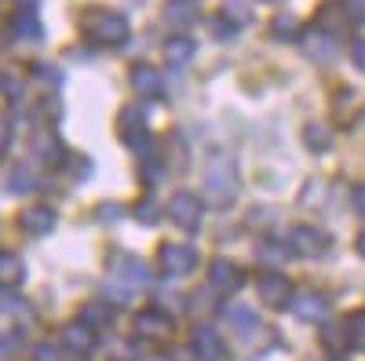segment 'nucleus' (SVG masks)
I'll use <instances>...</instances> for the list:
<instances>
[{"label":"nucleus","mask_w":365,"mask_h":361,"mask_svg":"<svg viewBox=\"0 0 365 361\" xmlns=\"http://www.w3.org/2000/svg\"><path fill=\"white\" fill-rule=\"evenodd\" d=\"M81 37H84L88 44H96V48H117V44L128 41V19L117 15V11L91 8V11H84V19H81Z\"/></svg>","instance_id":"obj_1"},{"label":"nucleus","mask_w":365,"mask_h":361,"mask_svg":"<svg viewBox=\"0 0 365 361\" xmlns=\"http://www.w3.org/2000/svg\"><path fill=\"white\" fill-rule=\"evenodd\" d=\"M205 190L212 204H230L241 190V179L230 157H212V164L205 168Z\"/></svg>","instance_id":"obj_2"},{"label":"nucleus","mask_w":365,"mask_h":361,"mask_svg":"<svg viewBox=\"0 0 365 361\" xmlns=\"http://www.w3.org/2000/svg\"><path fill=\"white\" fill-rule=\"evenodd\" d=\"M168 219L182 230H194L201 223V197L190 194V190H179L172 201H168Z\"/></svg>","instance_id":"obj_3"},{"label":"nucleus","mask_w":365,"mask_h":361,"mask_svg":"<svg viewBox=\"0 0 365 361\" xmlns=\"http://www.w3.org/2000/svg\"><path fill=\"white\" fill-rule=\"evenodd\" d=\"M190 354L197 361H227V347H223L220 333L208 328V325H197L190 333Z\"/></svg>","instance_id":"obj_4"},{"label":"nucleus","mask_w":365,"mask_h":361,"mask_svg":"<svg viewBox=\"0 0 365 361\" xmlns=\"http://www.w3.org/2000/svg\"><path fill=\"white\" fill-rule=\"evenodd\" d=\"M197 266V252L187 245H161V274L165 278H187Z\"/></svg>","instance_id":"obj_5"},{"label":"nucleus","mask_w":365,"mask_h":361,"mask_svg":"<svg viewBox=\"0 0 365 361\" xmlns=\"http://www.w3.org/2000/svg\"><path fill=\"white\" fill-rule=\"evenodd\" d=\"M256 292L263 299V307H289L292 303V285L289 278H282L278 270H270V274H263L256 281Z\"/></svg>","instance_id":"obj_6"},{"label":"nucleus","mask_w":365,"mask_h":361,"mask_svg":"<svg viewBox=\"0 0 365 361\" xmlns=\"http://www.w3.org/2000/svg\"><path fill=\"white\" fill-rule=\"evenodd\" d=\"M132 325H135V336H143V340H161V336L172 333V318H168L161 307H146V310H139Z\"/></svg>","instance_id":"obj_7"},{"label":"nucleus","mask_w":365,"mask_h":361,"mask_svg":"<svg viewBox=\"0 0 365 361\" xmlns=\"http://www.w3.org/2000/svg\"><path fill=\"white\" fill-rule=\"evenodd\" d=\"M110 270H113L117 281H128V285H146L150 281V266L135 256H125V252H117L110 259Z\"/></svg>","instance_id":"obj_8"},{"label":"nucleus","mask_w":365,"mask_h":361,"mask_svg":"<svg viewBox=\"0 0 365 361\" xmlns=\"http://www.w3.org/2000/svg\"><path fill=\"white\" fill-rule=\"evenodd\" d=\"M241 285H245V278H241V270L230 259H216V263H212V288H216L220 295H230Z\"/></svg>","instance_id":"obj_9"},{"label":"nucleus","mask_w":365,"mask_h":361,"mask_svg":"<svg viewBox=\"0 0 365 361\" xmlns=\"http://www.w3.org/2000/svg\"><path fill=\"white\" fill-rule=\"evenodd\" d=\"M292 248H296V252L322 256V252L329 248V234H322L318 226H296V230H292Z\"/></svg>","instance_id":"obj_10"},{"label":"nucleus","mask_w":365,"mask_h":361,"mask_svg":"<svg viewBox=\"0 0 365 361\" xmlns=\"http://www.w3.org/2000/svg\"><path fill=\"white\" fill-rule=\"evenodd\" d=\"M296 318L299 321H325L329 318V295L322 292H307L296 299Z\"/></svg>","instance_id":"obj_11"},{"label":"nucleus","mask_w":365,"mask_h":361,"mask_svg":"<svg viewBox=\"0 0 365 361\" xmlns=\"http://www.w3.org/2000/svg\"><path fill=\"white\" fill-rule=\"evenodd\" d=\"M19 226H22L26 234L41 237V234H48V230L55 226V212H51V208H44V204H37V208H26V212L19 216Z\"/></svg>","instance_id":"obj_12"},{"label":"nucleus","mask_w":365,"mask_h":361,"mask_svg":"<svg viewBox=\"0 0 365 361\" xmlns=\"http://www.w3.org/2000/svg\"><path fill=\"white\" fill-rule=\"evenodd\" d=\"M63 347L66 350H73V354H91L96 350V333H91L88 325H66L63 328Z\"/></svg>","instance_id":"obj_13"},{"label":"nucleus","mask_w":365,"mask_h":361,"mask_svg":"<svg viewBox=\"0 0 365 361\" xmlns=\"http://www.w3.org/2000/svg\"><path fill=\"white\" fill-rule=\"evenodd\" d=\"M132 88L139 95H161V73L154 66L139 63V66H132Z\"/></svg>","instance_id":"obj_14"},{"label":"nucleus","mask_w":365,"mask_h":361,"mask_svg":"<svg viewBox=\"0 0 365 361\" xmlns=\"http://www.w3.org/2000/svg\"><path fill=\"white\" fill-rule=\"evenodd\" d=\"M34 154L44 157V164H63V142L51 132H41V135H34Z\"/></svg>","instance_id":"obj_15"},{"label":"nucleus","mask_w":365,"mask_h":361,"mask_svg":"<svg viewBox=\"0 0 365 361\" xmlns=\"http://www.w3.org/2000/svg\"><path fill=\"white\" fill-rule=\"evenodd\" d=\"M197 11V0H165V8H161V19L172 22V26H182V22H190Z\"/></svg>","instance_id":"obj_16"},{"label":"nucleus","mask_w":365,"mask_h":361,"mask_svg":"<svg viewBox=\"0 0 365 361\" xmlns=\"http://www.w3.org/2000/svg\"><path fill=\"white\" fill-rule=\"evenodd\" d=\"M303 51H307L311 58H332L336 55V37H329V33H307L303 37Z\"/></svg>","instance_id":"obj_17"},{"label":"nucleus","mask_w":365,"mask_h":361,"mask_svg":"<svg viewBox=\"0 0 365 361\" xmlns=\"http://www.w3.org/2000/svg\"><path fill=\"white\" fill-rule=\"evenodd\" d=\"M22 259L15 252H0V288H15L22 281Z\"/></svg>","instance_id":"obj_18"},{"label":"nucleus","mask_w":365,"mask_h":361,"mask_svg":"<svg viewBox=\"0 0 365 361\" xmlns=\"http://www.w3.org/2000/svg\"><path fill=\"white\" fill-rule=\"evenodd\" d=\"M194 58V41L190 37H172L165 44V63L168 66H182V63H190Z\"/></svg>","instance_id":"obj_19"},{"label":"nucleus","mask_w":365,"mask_h":361,"mask_svg":"<svg viewBox=\"0 0 365 361\" xmlns=\"http://www.w3.org/2000/svg\"><path fill=\"white\" fill-rule=\"evenodd\" d=\"M110 318H113V310H110L106 303H88V307L81 310V325H88L91 333H99L103 325H110Z\"/></svg>","instance_id":"obj_20"},{"label":"nucleus","mask_w":365,"mask_h":361,"mask_svg":"<svg viewBox=\"0 0 365 361\" xmlns=\"http://www.w3.org/2000/svg\"><path fill=\"white\" fill-rule=\"evenodd\" d=\"M11 33H15V37H37V33H41L37 15H29V11H15V19H11Z\"/></svg>","instance_id":"obj_21"},{"label":"nucleus","mask_w":365,"mask_h":361,"mask_svg":"<svg viewBox=\"0 0 365 361\" xmlns=\"http://www.w3.org/2000/svg\"><path fill=\"white\" fill-rule=\"evenodd\" d=\"M8 183H11V194H29V190H37V175L29 168H15Z\"/></svg>","instance_id":"obj_22"},{"label":"nucleus","mask_w":365,"mask_h":361,"mask_svg":"<svg viewBox=\"0 0 365 361\" xmlns=\"http://www.w3.org/2000/svg\"><path fill=\"white\" fill-rule=\"evenodd\" d=\"M303 142H307L311 150H329L332 146V132L325 125H311L307 132H303Z\"/></svg>","instance_id":"obj_23"},{"label":"nucleus","mask_w":365,"mask_h":361,"mask_svg":"<svg viewBox=\"0 0 365 361\" xmlns=\"http://www.w3.org/2000/svg\"><path fill=\"white\" fill-rule=\"evenodd\" d=\"M223 19H227L230 26H245L252 15H249V8L241 4V0H227V4H223Z\"/></svg>","instance_id":"obj_24"},{"label":"nucleus","mask_w":365,"mask_h":361,"mask_svg":"<svg viewBox=\"0 0 365 361\" xmlns=\"http://www.w3.org/2000/svg\"><path fill=\"white\" fill-rule=\"evenodd\" d=\"M132 216H135L139 223H158V219H161V208H158L154 201H139V204L132 208Z\"/></svg>","instance_id":"obj_25"},{"label":"nucleus","mask_w":365,"mask_h":361,"mask_svg":"<svg viewBox=\"0 0 365 361\" xmlns=\"http://www.w3.org/2000/svg\"><path fill=\"white\" fill-rule=\"evenodd\" d=\"M125 142L135 150V154H150V146H154V139H150V132H125Z\"/></svg>","instance_id":"obj_26"},{"label":"nucleus","mask_w":365,"mask_h":361,"mask_svg":"<svg viewBox=\"0 0 365 361\" xmlns=\"http://www.w3.org/2000/svg\"><path fill=\"white\" fill-rule=\"evenodd\" d=\"M34 361H66V357H63V347L58 343H37L34 347Z\"/></svg>","instance_id":"obj_27"},{"label":"nucleus","mask_w":365,"mask_h":361,"mask_svg":"<svg viewBox=\"0 0 365 361\" xmlns=\"http://www.w3.org/2000/svg\"><path fill=\"white\" fill-rule=\"evenodd\" d=\"M340 11L347 22H365V0H340Z\"/></svg>","instance_id":"obj_28"},{"label":"nucleus","mask_w":365,"mask_h":361,"mask_svg":"<svg viewBox=\"0 0 365 361\" xmlns=\"http://www.w3.org/2000/svg\"><path fill=\"white\" fill-rule=\"evenodd\" d=\"M347 328H351V336H354L351 343L354 347H365V314H351L347 318Z\"/></svg>","instance_id":"obj_29"},{"label":"nucleus","mask_w":365,"mask_h":361,"mask_svg":"<svg viewBox=\"0 0 365 361\" xmlns=\"http://www.w3.org/2000/svg\"><path fill=\"white\" fill-rule=\"evenodd\" d=\"M347 325H336V328H325V347H347Z\"/></svg>","instance_id":"obj_30"},{"label":"nucleus","mask_w":365,"mask_h":361,"mask_svg":"<svg viewBox=\"0 0 365 361\" xmlns=\"http://www.w3.org/2000/svg\"><path fill=\"white\" fill-rule=\"evenodd\" d=\"M120 216H125V208H120V204H103L99 208V219H106V223H117Z\"/></svg>","instance_id":"obj_31"},{"label":"nucleus","mask_w":365,"mask_h":361,"mask_svg":"<svg viewBox=\"0 0 365 361\" xmlns=\"http://www.w3.org/2000/svg\"><path fill=\"white\" fill-rule=\"evenodd\" d=\"M274 33H278V37L296 33V22H292V19H274Z\"/></svg>","instance_id":"obj_32"},{"label":"nucleus","mask_w":365,"mask_h":361,"mask_svg":"<svg viewBox=\"0 0 365 361\" xmlns=\"http://www.w3.org/2000/svg\"><path fill=\"white\" fill-rule=\"evenodd\" d=\"M282 259H285V252H274V245L259 248V263H282Z\"/></svg>","instance_id":"obj_33"},{"label":"nucleus","mask_w":365,"mask_h":361,"mask_svg":"<svg viewBox=\"0 0 365 361\" xmlns=\"http://www.w3.org/2000/svg\"><path fill=\"white\" fill-rule=\"evenodd\" d=\"M351 58H354L358 70H365V41H354V44H351Z\"/></svg>","instance_id":"obj_34"},{"label":"nucleus","mask_w":365,"mask_h":361,"mask_svg":"<svg viewBox=\"0 0 365 361\" xmlns=\"http://www.w3.org/2000/svg\"><path fill=\"white\" fill-rule=\"evenodd\" d=\"M8 125H4V120H0V157H4V150H8Z\"/></svg>","instance_id":"obj_35"},{"label":"nucleus","mask_w":365,"mask_h":361,"mask_svg":"<svg viewBox=\"0 0 365 361\" xmlns=\"http://www.w3.org/2000/svg\"><path fill=\"white\" fill-rule=\"evenodd\" d=\"M354 208L365 216V187H361V190H354Z\"/></svg>","instance_id":"obj_36"},{"label":"nucleus","mask_w":365,"mask_h":361,"mask_svg":"<svg viewBox=\"0 0 365 361\" xmlns=\"http://www.w3.org/2000/svg\"><path fill=\"white\" fill-rule=\"evenodd\" d=\"M15 4H22V8L29 11V15H34V8H37V0H15Z\"/></svg>","instance_id":"obj_37"},{"label":"nucleus","mask_w":365,"mask_h":361,"mask_svg":"<svg viewBox=\"0 0 365 361\" xmlns=\"http://www.w3.org/2000/svg\"><path fill=\"white\" fill-rule=\"evenodd\" d=\"M358 252L365 256V230H361V237H358Z\"/></svg>","instance_id":"obj_38"},{"label":"nucleus","mask_w":365,"mask_h":361,"mask_svg":"<svg viewBox=\"0 0 365 361\" xmlns=\"http://www.w3.org/2000/svg\"><path fill=\"white\" fill-rule=\"evenodd\" d=\"M336 361H344V357H336Z\"/></svg>","instance_id":"obj_39"}]
</instances>
